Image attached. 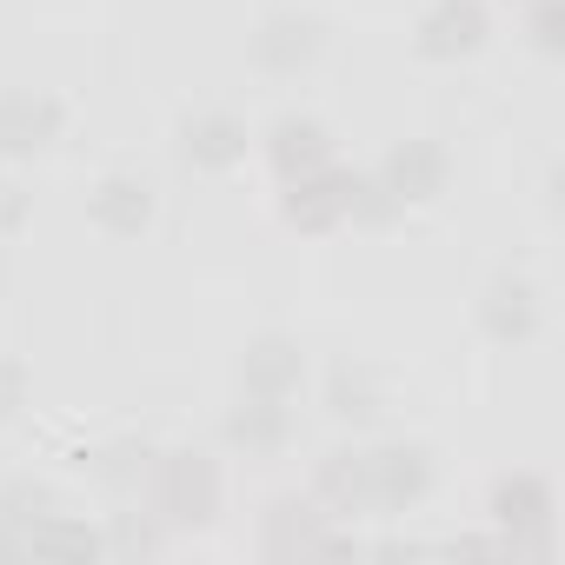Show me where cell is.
I'll use <instances>...</instances> for the list:
<instances>
[{"label": "cell", "mask_w": 565, "mask_h": 565, "mask_svg": "<svg viewBox=\"0 0 565 565\" xmlns=\"http://www.w3.org/2000/svg\"><path fill=\"white\" fill-rule=\"evenodd\" d=\"M300 380H307L300 340H287V333H259V340H246V353H239V386H246V393H259V399H294Z\"/></svg>", "instance_id": "52a82bcc"}, {"label": "cell", "mask_w": 565, "mask_h": 565, "mask_svg": "<svg viewBox=\"0 0 565 565\" xmlns=\"http://www.w3.org/2000/svg\"><path fill=\"white\" fill-rule=\"evenodd\" d=\"M41 512H54V492H47L41 479H8V486H0V519L28 525V519H41Z\"/></svg>", "instance_id": "7402d4cb"}, {"label": "cell", "mask_w": 565, "mask_h": 565, "mask_svg": "<svg viewBox=\"0 0 565 565\" xmlns=\"http://www.w3.org/2000/svg\"><path fill=\"white\" fill-rule=\"evenodd\" d=\"M347 200H353V173L347 167H313V173H300V180H287V226H300V233H333L340 220H347Z\"/></svg>", "instance_id": "277c9868"}, {"label": "cell", "mask_w": 565, "mask_h": 565, "mask_svg": "<svg viewBox=\"0 0 565 565\" xmlns=\"http://www.w3.org/2000/svg\"><path fill=\"white\" fill-rule=\"evenodd\" d=\"M21 539H28V558H41V565H94L107 552V539L74 512H41L21 525Z\"/></svg>", "instance_id": "30bf717a"}, {"label": "cell", "mask_w": 565, "mask_h": 565, "mask_svg": "<svg viewBox=\"0 0 565 565\" xmlns=\"http://www.w3.org/2000/svg\"><path fill=\"white\" fill-rule=\"evenodd\" d=\"M320 47H327V28L313 14H266L253 34V61L266 74H300L320 61Z\"/></svg>", "instance_id": "9c48e42d"}, {"label": "cell", "mask_w": 565, "mask_h": 565, "mask_svg": "<svg viewBox=\"0 0 565 565\" xmlns=\"http://www.w3.org/2000/svg\"><path fill=\"white\" fill-rule=\"evenodd\" d=\"M266 160H273L279 180H300V173H313V167L333 160V140H327V127L307 120V114H279V120L266 127Z\"/></svg>", "instance_id": "4fadbf2b"}, {"label": "cell", "mask_w": 565, "mask_h": 565, "mask_svg": "<svg viewBox=\"0 0 565 565\" xmlns=\"http://www.w3.org/2000/svg\"><path fill=\"white\" fill-rule=\"evenodd\" d=\"M287 433H294L287 399H259V393H246V399L226 413V439H233L239 452H253V459L279 452V446H287Z\"/></svg>", "instance_id": "9a60e30c"}, {"label": "cell", "mask_w": 565, "mask_h": 565, "mask_svg": "<svg viewBox=\"0 0 565 565\" xmlns=\"http://www.w3.org/2000/svg\"><path fill=\"white\" fill-rule=\"evenodd\" d=\"M160 539H167V525H160V512L147 505V512H120V525H114V539H107V552H127V558H147V552H160Z\"/></svg>", "instance_id": "d6986e66"}, {"label": "cell", "mask_w": 565, "mask_h": 565, "mask_svg": "<svg viewBox=\"0 0 565 565\" xmlns=\"http://www.w3.org/2000/svg\"><path fill=\"white\" fill-rule=\"evenodd\" d=\"M366 486H373V505H413V499H426V486H433V452L426 446H406V439H393V446H373L366 452Z\"/></svg>", "instance_id": "ba28073f"}, {"label": "cell", "mask_w": 565, "mask_h": 565, "mask_svg": "<svg viewBox=\"0 0 565 565\" xmlns=\"http://www.w3.org/2000/svg\"><path fill=\"white\" fill-rule=\"evenodd\" d=\"M320 532H327V512H320V499H273L259 545H266V558H307Z\"/></svg>", "instance_id": "e0dca14e"}, {"label": "cell", "mask_w": 565, "mask_h": 565, "mask_svg": "<svg viewBox=\"0 0 565 565\" xmlns=\"http://www.w3.org/2000/svg\"><path fill=\"white\" fill-rule=\"evenodd\" d=\"M87 220H94L100 233H114V239H134V233H147V220H153V186H147L140 173H107V180L87 193Z\"/></svg>", "instance_id": "8fae6325"}, {"label": "cell", "mask_w": 565, "mask_h": 565, "mask_svg": "<svg viewBox=\"0 0 565 565\" xmlns=\"http://www.w3.org/2000/svg\"><path fill=\"white\" fill-rule=\"evenodd\" d=\"M0 558H28V539H21L14 519H0Z\"/></svg>", "instance_id": "d4e9b609"}, {"label": "cell", "mask_w": 565, "mask_h": 565, "mask_svg": "<svg viewBox=\"0 0 565 565\" xmlns=\"http://www.w3.org/2000/svg\"><path fill=\"white\" fill-rule=\"evenodd\" d=\"M180 153H186L200 173H226V167L246 160V127H239L233 114H193V120L180 127Z\"/></svg>", "instance_id": "5bb4252c"}, {"label": "cell", "mask_w": 565, "mask_h": 565, "mask_svg": "<svg viewBox=\"0 0 565 565\" xmlns=\"http://www.w3.org/2000/svg\"><path fill=\"white\" fill-rule=\"evenodd\" d=\"M28 406V366L21 360H0V426Z\"/></svg>", "instance_id": "cb8c5ba5"}, {"label": "cell", "mask_w": 565, "mask_h": 565, "mask_svg": "<svg viewBox=\"0 0 565 565\" xmlns=\"http://www.w3.org/2000/svg\"><path fill=\"white\" fill-rule=\"evenodd\" d=\"M479 327L492 333V340H532L539 333V287L532 279H519V273H499L492 287L479 294Z\"/></svg>", "instance_id": "7c38bea8"}, {"label": "cell", "mask_w": 565, "mask_h": 565, "mask_svg": "<svg viewBox=\"0 0 565 565\" xmlns=\"http://www.w3.org/2000/svg\"><path fill=\"white\" fill-rule=\"evenodd\" d=\"M327 413L340 419V426H380L386 419V386H380V373L373 366H333V380H327Z\"/></svg>", "instance_id": "2e32d148"}, {"label": "cell", "mask_w": 565, "mask_h": 565, "mask_svg": "<svg viewBox=\"0 0 565 565\" xmlns=\"http://www.w3.org/2000/svg\"><path fill=\"white\" fill-rule=\"evenodd\" d=\"M61 127H67V107L54 94H34V87L0 94V160H28V153L54 147Z\"/></svg>", "instance_id": "3957f363"}, {"label": "cell", "mask_w": 565, "mask_h": 565, "mask_svg": "<svg viewBox=\"0 0 565 565\" xmlns=\"http://www.w3.org/2000/svg\"><path fill=\"white\" fill-rule=\"evenodd\" d=\"M446 147L439 140H399L386 160H380V186L399 200V206H426L446 193Z\"/></svg>", "instance_id": "8992f818"}, {"label": "cell", "mask_w": 565, "mask_h": 565, "mask_svg": "<svg viewBox=\"0 0 565 565\" xmlns=\"http://www.w3.org/2000/svg\"><path fill=\"white\" fill-rule=\"evenodd\" d=\"M399 213H406V206H399V200L380 186V173H366V180L353 173V200H347V220H360V226H386V220H399Z\"/></svg>", "instance_id": "ffe728a7"}, {"label": "cell", "mask_w": 565, "mask_h": 565, "mask_svg": "<svg viewBox=\"0 0 565 565\" xmlns=\"http://www.w3.org/2000/svg\"><path fill=\"white\" fill-rule=\"evenodd\" d=\"M419 61H466L486 47V8L479 0H433L419 34H413Z\"/></svg>", "instance_id": "5b68a950"}, {"label": "cell", "mask_w": 565, "mask_h": 565, "mask_svg": "<svg viewBox=\"0 0 565 565\" xmlns=\"http://www.w3.org/2000/svg\"><path fill=\"white\" fill-rule=\"evenodd\" d=\"M313 499L333 512H373V486H366V452H327L313 472Z\"/></svg>", "instance_id": "ac0fdd59"}, {"label": "cell", "mask_w": 565, "mask_h": 565, "mask_svg": "<svg viewBox=\"0 0 565 565\" xmlns=\"http://www.w3.org/2000/svg\"><path fill=\"white\" fill-rule=\"evenodd\" d=\"M147 505L160 512L167 532L213 525V512H220V459H206V452H153Z\"/></svg>", "instance_id": "6da1fadb"}, {"label": "cell", "mask_w": 565, "mask_h": 565, "mask_svg": "<svg viewBox=\"0 0 565 565\" xmlns=\"http://www.w3.org/2000/svg\"><path fill=\"white\" fill-rule=\"evenodd\" d=\"M532 47L565 54V0H532Z\"/></svg>", "instance_id": "603a6c76"}, {"label": "cell", "mask_w": 565, "mask_h": 565, "mask_svg": "<svg viewBox=\"0 0 565 565\" xmlns=\"http://www.w3.org/2000/svg\"><path fill=\"white\" fill-rule=\"evenodd\" d=\"M94 472H100V479H107V486H134V479H140V486H147V472H153V452H147V446H134V439H127V446H107V452H100V459H94Z\"/></svg>", "instance_id": "44dd1931"}, {"label": "cell", "mask_w": 565, "mask_h": 565, "mask_svg": "<svg viewBox=\"0 0 565 565\" xmlns=\"http://www.w3.org/2000/svg\"><path fill=\"white\" fill-rule=\"evenodd\" d=\"M492 519H499L512 558H519V552H525V558H545V552H552V486H545L539 472H505V479L492 486Z\"/></svg>", "instance_id": "7a4b0ae2"}]
</instances>
